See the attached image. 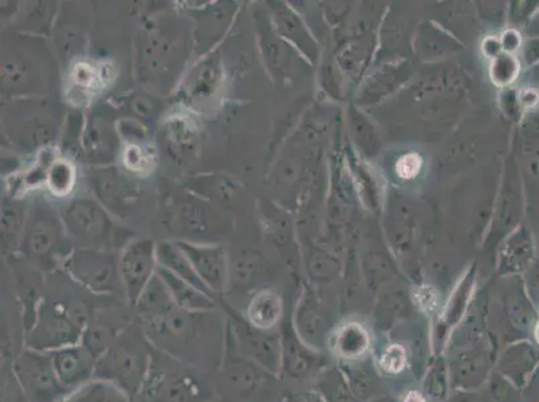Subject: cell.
Masks as SVG:
<instances>
[{
  "label": "cell",
  "mask_w": 539,
  "mask_h": 402,
  "mask_svg": "<svg viewBox=\"0 0 539 402\" xmlns=\"http://www.w3.org/2000/svg\"><path fill=\"white\" fill-rule=\"evenodd\" d=\"M180 250L190 259L196 274L211 294L222 295L230 285V262L222 247L204 246L191 242H177Z\"/></svg>",
  "instance_id": "9"
},
{
  "label": "cell",
  "mask_w": 539,
  "mask_h": 402,
  "mask_svg": "<svg viewBox=\"0 0 539 402\" xmlns=\"http://www.w3.org/2000/svg\"><path fill=\"white\" fill-rule=\"evenodd\" d=\"M97 179H94V187H96L97 195L101 197L102 201H105L108 206H116V204H123L128 197L129 185L125 183L124 176H118L112 171H106L100 173Z\"/></svg>",
  "instance_id": "20"
},
{
  "label": "cell",
  "mask_w": 539,
  "mask_h": 402,
  "mask_svg": "<svg viewBox=\"0 0 539 402\" xmlns=\"http://www.w3.org/2000/svg\"><path fill=\"white\" fill-rule=\"evenodd\" d=\"M66 270L74 281L97 295H114L123 290L120 259L110 252L78 250L66 262Z\"/></svg>",
  "instance_id": "6"
},
{
  "label": "cell",
  "mask_w": 539,
  "mask_h": 402,
  "mask_svg": "<svg viewBox=\"0 0 539 402\" xmlns=\"http://www.w3.org/2000/svg\"><path fill=\"white\" fill-rule=\"evenodd\" d=\"M152 360L153 346L136 317L97 358L94 380L116 386L136 402L147 381Z\"/></svg>",
  "instance_id": "2"
},
{
  "label": "cell",
  "mask_w": 539,
  "mask_h": 402,
  "mask_svg": "<svg viewBox=\"0 0 539 402\" xmlns=\"http://www.w3.org/2000/svg\"><path fill=\"white\" fill-rule=\"evenodd\" d=\"M57 240L58 231L53 220L39 218L34 220L27 234V252L34 258H43L50 254Z\"/></svg>",
  "instance_id": "18"
},
{
  "label": "cell",
  "mask_w": 539,
  "mask_h": 402,
  "mask_svg": "<svg viewBox=\"0 0 539 402\" xmlns=\"http://www.w3.org/2000/svg\"><path fill=\"white\" fill-rule=\"evenodd\" d=\"M534 335H535V340H537V342L539 344V321H538L537 325H535Z\"/></svg>",
  "instance_id": "26"
},
{
  "label": "cell",
  "mask_w": 539,
  "mask_h": 402,
  "mask_svg": "<svg viewBox=\"0 0 539 402\" xmlns=\"http://www.w3.org/2000/svg\"><path fill=\"white\" fill-rule=\"evenodd\" d=\"M93 311L84 302L74 299H46L35 310L31 325L23 335V346L54 352L80 344Z\"/></svg>",
  "instance_id": "3"
},
{
  "label": "cell",
  "mask_w": 539,
  "mask_h": 402,
  "mask_svg": "<svg viewBox=\"0 0 539 402\" xmlns=\"http://www.w3.org/2000/svg\"><path fill=\"white\" fill-rule=\"evenodd\" d=\"M49 353L55 374L69 393L76 392L94 380L97 358L81 342Z\"/></svg>",
  "instance_id": "10"
},
{
  "label": "cell",
  "mask_w": 539,
  "mask_h": 402,
  "mask_svg": "<svg viewBox=\"0 0 539 402\" xmlns=\"http://www.w3.org/2000/svg\"><path fill=\"white\" fill-rule=\"evenodd\" d=\"M200 370L153 348L147 381L136 402H204L210 388Z\"/></svg>",
  "instance_id": "4"
},
{
  "label": "cell",
  "mask_w": 539,
  "mask_h": 402,
  "mask_svg": "<svg viewBox=\"0 0 539 402\" xmlns=\"http://www.w3.org/2000/svg\"><path fill=\"white\" fill-rule=\"evenodd\" d=\"M338 350L344 356L354 357L364 353L369 345L368 334L363 327L350 325L341 331L338 337Z\"/></svg>",
  "instance_id": "21"
},
{
  "label": "cell",
  "mask_w": 539,
  "mask_h": 402,
  "mask_svg": "<svg viewBox=\"0 0 539 402\" xmlns=\"http://www.w3.org/2000/svg\"><path fill=\"white\" fill-rule=\"evenodd\" d=\"M135 319L108 317V315L94 314L90 315L88 325L85 327L82 335L81 344L98 358L118 335L123 333L127 326Z\"/></svg>",
  "instance_id": "12"
},
{
  "label": "cell",
  "mask_w": 539,
  "mask_h": 402,
  "mask_svg": "<svg viewBox=\"0 0 539 402\" xmlns=\"http://www.w3.org/2000/svg\"><path fill=\"white\" fill-rule=\"evenodd\" d=\"M74 183V169L66 161H58L50 169L49 185L51 191L57 195H66Z\"/></svg>",
  "instance_id": "22"
},
{
  "label": "cell",
  "mask_w": 539,
  "mask_h": 402,
  "mask_svg": "<svg viewBox=\"0 0 539 402\" xmlns=\"http://www.w3.org/2000/svg\"><path fill=\"white\" fill-rule=\"evenodd\" d=\"M265 333L246 321L238 311L226 307V340L230 342L236 352L246 360L274 368L277 362V352L273 344L267 342Z\"/></svg>",
  "instance_id": "8"
},
{
  "label": "cell",
  "mask_w": 539,
  "mask_h": 402,
  "mask_svg": "<svg viewBox=\"0 0 539 402\" xmlns=\"http://www.w3.org/2000/svg\"><path fill=\"white\" fill-rule=\"evenodd\" d=\"M70 228L74 234L92 242L104 243L110 236L112 223L108 216L93 201H74L68 210Z\"/></svg>",
  "instance_id": "11"
},
{
  "label": "cell",
  "mask_w": 539,
  "mask_h": 402,
  "mask_svg": "<svg viewBox=\"0 0 539 402\" xmlns=\"http://www.w3.org/2000/svg\"><path fill=\"white\" fill-rule=\"evenodd\" d=\"M282 317V302L273 291L255 294L247 306L246 321L257 329L270 331L278 325Z\"/></svg>",
  "instance_id": "16"
},
{
  "label": "cell",
  "mask_w": 539,
  "mask_h": 402,
  "mask_svg": "<svg viewBox=\"0 0 539 402\" xmlns=\"http://www.w3.org/2000/svg\"><path fill=\"white\" fill-rule=\"evenodd\" d=\"M7 360V358H5ZM10 365L29 402H61L69 396L55 374L49 352L23 346Z\"/></svg>",
  "instance_id": "5"
},
{
  "label": "cell",
  "mask_w": 539,
  "mask_h": 402,
  "mask_svg": "<svg viewBox=\"0 0 539 402\" xmlns=\"http://www.w3.org/2000/svg\"><path fill=\"white\" fill-rule=\"evenodd\" d=\"M405 402H424L423 397L419 393L412 392L408 394V397L405 398Z\"/></svg>",
  "instance_id": "25"
},
{
  "label": "cell",
  "mask_w": 539,
  "mask_h": 402,
  "mask_svg": "<svg viewBox=\"0 0 539 402\" xmlns=\"http://www.w3.org/2000/svg\"><path fill=\"white\" fill-rule=\"evenodd\" d=\"M156 256L157 263H159L160 267L171 271L176 277L184 279V281L191 283V285L198 287L199 290L214 297V295L211 294V291L204 285L202 279L199 278V275L196 274L190 259L187 258L186 254L180 250V247L177 246L176 243L164 242L157 244Z\"/></svg>",
  "instance_id": "15"
},
{
  "label": "cell",
  "mask_w": 539,
  "mask_h": 402,
  "mask_svg": "<svg viewBox=\"0 0 539 402\" xmlns=\"http://www.w3.org/2000/svg\"><path fill=\"white\" fill-rule=\"evenodd\" d=\"M132 307L140 322L153 321L179 309L173 301L171 291L157 273Z\"/></svg>",
  "instance_id": "14"
},
{
  "label": "cell",
  "mask_w": 539,
  "mask_h": 402,
  "mask_svg": "<svg viewBox=\"0 0 539 402\" xmlns=\"http://www.w3.org/2000/svg\"><path fill=\"white\" fill-rule=\"evenodd\" d=\"M157 275L163 279L171 291L173 301L180 310L188 311V313H210L215 310V298L199 290L198 287L176 277L171 271L160 266L157 267Z\"/></svg>",
  "instance_id": "13"
},
{
  "label": "cell",
  "mask_w": 539,
  "mask_h": 402,
  "mask_svg": "<svg viewBox=\"0 0 539 402\" xmlns=\"http://www.w3.org/2000/svg\"><path fill=\"white\" fill-rule=\"evenodd\" d=\"M155 243L151 240H139L129 244L120 256V275L125 298L129 305H135L148 283L157 273Z\"/></svg>",
  "instance_id": "7"
},
{
  "label": "cell",
  "mask_w": 539,
  "mask_h": 402,
  "mask_svg": "<svg viewBox=\"0 0 539 402\" xmlns=\"http://www.w3.org/2000/svg\"><path fill=\"white\" fill-rule=\"evenodd\" d=\"M132 108L140 117L148 118L155 112V104L148 97H137L132 102Z\"/></svg>",
  "instance_id": "24"
},
{
  "label": "cell",
  "mask_w": 539,
  "mask_h": 402,
  "mask_svg": "<svg viewBox=\"0 0 539 402\" xmlns=\"http://www.w3.org/2000/svg\"><path fill=\"white\" fill-rule=\"evenodd\" d=\"M61 402H132L127 394L108 382L93 380Z\"/></svg>",
  "instance_id": "19"
},
{
  "label": "cell",
  "mask_w": 539,
  "mask_h": 402,
  "mask_svg": "<svg viewBox=\"0 0 539 402\" xmlns=\"http://www.w3.org/2000/svg\"><path fill=\"white\" fill-rule=\"evenodd\" d=\"M210 313L175 309L153 321L141 322L153 348L203 369L222 365L226 346V322L218 326Z\"/></svg>",
  "instance_id": "1"
},
{
  "label": "cell",
  "mask_w": 539,
  "mask_h": 402,
  "mask_svg": "<svg viewBox=\"0 0 539 402\" xmlns=\"http://www.w3.org/2000/svg\"><path fill=\"white\" fill-rule=\"evenodd\" d=\"M85 148L90 159L97 163L112 160L116 149V137L112 126L102 118H93L86 132Z\"/></svg>",
  "instance_id": "17"
},
{
  "label": "cell",
  "mask_w": 539,
  "mask_h": 402,
  "mask_svg": "<svg viewBox=\"0 0 539 402\" xmlns=\"http://www.w3.org/2000/svg\"><path fill=\"white\" fill-rule=\"evenodd\" d=\"M405 360H407L405 350L399 345H393L385 350L381 365L389 373H399L404 368Z\"/></svg>",
  "instance_id": "23"
}]
</instances>
